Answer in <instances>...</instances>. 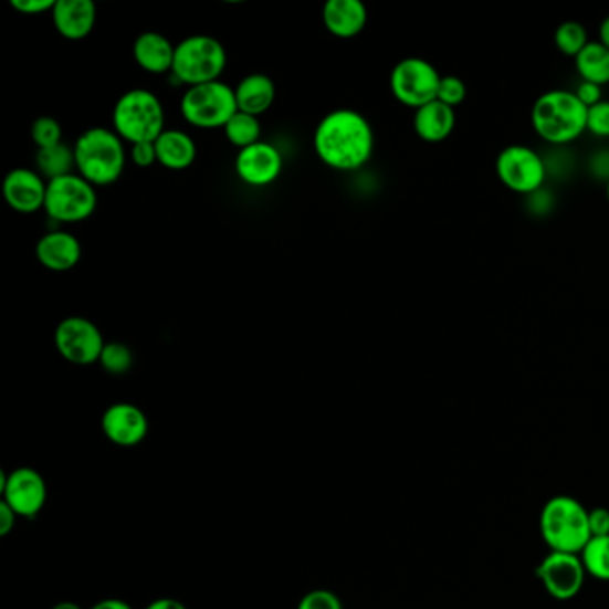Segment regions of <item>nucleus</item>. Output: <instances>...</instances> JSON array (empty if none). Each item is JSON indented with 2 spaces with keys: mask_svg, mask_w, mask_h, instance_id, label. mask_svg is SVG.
Returning <instances> with one entry per match:
<instances>
[{
  "mask_svg": "<svg viewBox=\"0 0 609 609\" xmlns=\"http://www.w3.org/2000/svg\"><path fill=\"white\" fill-rule=\"evenodd\" d=\"M313 145L322 164L338 172H354L372 158L376 138L370 122L361 113L336 109L322 118Z\"/></svg>",
  "mask_w": 609,
  "mask_h": 609,
  "instance_id": "nucleus-1",
  "label": "nucleus"
},
{
  "mask_svg": "<svg viewBox=\"0 0 609 609\" xmlns=\"http://www.w3.org/2000/svg\"><path fill=\"white\" fill-rule=\"evenodd\" d=\"M588 107L570 90H549L539 95L531 109V126L539 140L568 145L586 133Z\"/></svg>",
  "mask_w": 609,
  "mask_h": 609,
  "instance_id": "nucleus-2",
  "label": "nucleus"
},
{
  "mask_svg": "<svg viewBox=\"0 0 609 609\" xmlns=\"http://www.w3.org/2000/svg\"><path fill=\"white\" fill-rule=\"evenodd\" d=\"M75 172L90 185L109 187L117 182L126 168L124 140L113 129L92 127L75 140Z\"/></svg>",
  "mask_w": 609,
  "mask_h": 609,
  "instance_id": "nucleus-3",
  "label": "nucleus"
},
{
  "mask_svg": "<svg viewBox=\"0 0 609 609\" xmlns=\"http://www.w3.org/2000/svg\"><path fill=\"white\" fill-rule=\"evenodd\" d=\"M588 513L577 498L556 495L539 513V533L550 550L579 554L591 538Z\"/></svg>",
  "mask_w": 609,
  "mask_h": 609,
  "instance_id": "nucleus-4",
  "label": "nucleus"
},
{
  "mask_svg": "<svg viewBox=\"0 0 609 609\" xmlns=\"http://www.w3.org/2000/svg\"><path fill=\"white\" fill-rule=\"evenodd\" d=\"M113 130L130 145L156 141L165 130V109L149 90H129L113 107Z\"/></svg>",
  "mask_w": 609,
  "mask_h": 609,
  "instance_id": "nucleus-5",
  "label": "nucleus"
},
{
  "mask_svg": "<svg viewBox=\"0 0 609 609\" xmlns=\"http://www.w3.org/2000/svg\"><path fill=\"white\" fill-rule=\"evenodd\" d=\"M228 66V52L222 43L213 36L196 34L188 36L176 45L174 56V80L179 84L199 86V84L220 81V75Z\"/></svg>",
  "mask_w": 609,
  "mask_h": 609,
  "instance_id": "nucleus-6",
  "label": "nucleus"
},
{
  "mask_svg": "<svg viewBox=\"0 0 609 609\" xmlns=\"http://www.w3.org/2000/svg\"><path fill=\"white\" fill-rule=\"evenodd\" d=\"M238 113L234 88L222 81L191 86L181 98V115L199 129H223Z\"/></svg>",
  "mask_w": 609,
  "mask_h": 609,
  "instance_id": "nucleus-7",
  "label": "nucleus"
},
{
  "mask_svg": "<svg viewBox=\"0 0 609 609\" xmlns=\"http://www.w3.org/2000/svg\"><path fill=\"white\" fill-rule=\"evenodd\" d=\"M43 210L57 223H80L97 210V191L80 174L60 177L48 182Z\"/></svg>",
  "mask_w": 609,
  "mask_h": 609,
  "instance_id": "nucleus-8",
  "label": "nucleus"
},
{
  "mask_svg": "<svg viewBox=\"0 0 609 609\" xmlns=\"http://www.w3.org/2000/svg\"><path fill=\"white\" fill-rule=\"evenodd\" d=\"M440 81L442 75L433 63L423 57H406L391 71L390 90L397 103L417 112L437 101Z\"/></svg>",
  "mask_w": 609,
  "mask_h": 609,
  "instance_id": "nucleus-9",
  "label": "nucleus"
},
{
  "mask_svg": "<svg viewBox=\"0 0 609 609\" xmlns=\"http://www.w3.org/2000/svg\"><path fill=\"white\" fill-rule=\"evenodd\" d=\"M498 181L518 196H535L547 179L544 158L527 145H507L495 159Z\"/></svg>",
  "mask_w": 609,
  "mask_h": 609,
  "instance_id": "nucleus-10",
  "label": "nucleus"
},
{
  "mask_svg": "<svg viewBox=\"0 0 609 609\" xmlns=\"http://www.w3.org/2000/svg\"><path fill=\"white\" fill-rule=\"evenodd\" d=\"M54 344L65 361L86 367L98 364L106 342L94 322L84 317H69L57 324Z\"/></svg>",
  "mask_w": 609,
  "mask_h": 609,
  "instance_id": "nucleus-11",
  "label": "nucleus"
},
{
  "mask_svg": "<svg viewBox=\"0 0 609 609\" xmlns=\"http://www.w3.org/2000/svg\"><path fill=\"white\" fill-rule=\"evenodd\" d=\"M0 490L4 495L2 503L29 521L40 515L48 503V483L43 475L31 466H20L11 470L10 474L2 472Z\"/></svg>",
  "mask_w": 609,
  "mask_h": 609,
  "instance_id": "nucleus-12",
  "label": "nucleus"
},
{
  "mask_svg": "<svg viewBox=\"0 0 609 609\" xmlns=\"http://www.w3.org/2000/svg\"><path fill=\"white\" fill-rule=\"evenodd\" d=\"M585 565L581 556L574 553H556L550 550L538 567V577L545 591L556 600H570L579 596L586 581Z\"/></svg>",
  "mask_w": 609,
  "mask_h": 609,
  "instance_id": "nucleus-13",
  "label": "nucleus"
},
{
  "mask_svg": "<svg viewBox=\"0 0 609 609\" xmlns=\"http://www.w3.org/2000/svg\"><path fill=\"white\" fill-rule=\"evenodd\" d=\"M234 172L249 187H269L283 172V156L274 145L258 141L246 149L238 150Z\"/></svg>",
  "mask_w": 609,
  "mask_h": 609,
  "instance_id": "nucleus-14",
  "label": "nucleus"
},
{
  "mask_svg": "<svg viewBox=\"0 0 609 609\" xmlns=\"http://www.w3.org/2000/svg\"><path fill=\"white\" fill-rule=\"evenodd\" d=\"M2 196L17 213H36L45 206L48 181L31 168H13L2 181Z\"/></svg>",
  "mask_w": 609,
  "mask_h": 609,
  "instance_id": "nucleus-15",
  "label": "nucleus"
},
{
  "mask_svg": "<svg viewBox=\"0 0 609 609\" xmlns=\"http://www.w3.org/2000/svg\"><path fill=\"white\" fill-rule=\"evenodd\" d=\"M104 437L118 447H135L149 434V419L144 410L129 402L112 405L101 419Z\"/></svg>",
  "mask_w": 609,
  "mask_h": 609,
  "instance_id": "nucleus-16",
  "label": "nucleus"
},
{
  "mask_svg": "<svg viewBox=\"0 0 609 609\" xmlns=\"http://www.w3.org/2000/svg\"><path fill=\"white\" fill-rule=\"evenodd\" d=\"M57 33L71 42L90 36L97 22V8L92 0H56L51 13Z\"/></svg>",
  "mask_w": 609,
  "mask_h": 609,
  "instance_id": "nucleus-17",
  "label": "nucleus"
},
{
  "mask_svg": "<svg viewBox=\"0 0 609 609\" xmlns=\"http://www.w3.org/2000/svg\"><path fill=\"white\" fill-rule=\"evenodd\" d=\"M34 252L38 263L52 272H69L77 266L83 256L80 240L66 231L43 234Z\"/></svg>",
  "mask_w": 609,
  "mask_h": 609,
  "instance_id": "nucleus-18",
  "label": "nucleus"
},
{
  "mask_svg": "<svg viewBox=\"0 0 609 609\" xmlns=\"http://www.w3.org/2000/svg\"><path fill=\"white\" fill-rule=\"evenodd\" d=\"M322 22L327 33L342 40H350L364 33L368 11L359 0H329L322 10Z\"/></svg>",
  "mask_w": 609,
  "mask_h": 609,
  "instance_id": "nucleus-19",
  "label": "nucleus"
},
{
  "mask_svg": "<svg viewBox=\"0 0 609 609\" xmlns=\"http://www.w3.org/2000/svg\"><path fill=\"white\" fill-rule=\"evenodd\" d=\"M133 56L141 71L149 74H170L176 56V45L167 36L159 33L140 34L133 45Z\"/></svg>",
  "mask_w": 609,
  "mask_h": 609,
  "instance_id": "nucleus-20",
  "label": "nucleus"
},
{
  "mask_svg": "<svg viewBox=\"0 0 609 609\" xmlns=\"http://www.w3.org/2000/svg\"><path fill=\"white\" fill-rule=\"evenodd\" d=\"M456 127V112L440 101L426 104L414 112L413 129L420 140L440 144L452 135Z\"/></svg>",
  "mask_w": 609,
  "mask_h": 609,
  "instance_id": "nucleus-21",
  "label": "nucleus"
},
{
  "mask_svg": "<svg viewBox=\"0 0 609 609\" xmlns=\"http://www.w3.org/2000/svg\"><path fill=\"white\" fill-rule=\"evenodd\" d=\"M238 112L260 117L269 112L275 101V84L265 74H251L243 77L234 88Z\"/></svg>",
  "mask_w": 609,
  "mask_h": 609,
  "instance_id": "nucleus-22",
  "label": "nucleus"
},
{
  "mask_svg": "<svg viewBox=\"0 0 609 609\" xmlns=\"http://www.w3.org/2000/svg\"><path fill=\"white\" fill-rule=\"evenodd\" d=\"M156 144L158 164L168 170H187L197 159V145L188 133L165 129Z\"/></svg>",
  "mask_w": 609,
  "mask_h": 609,
  "instance_id": "nucleus-23",
  "label": "nucleus"
},
{
  "mask_svg": "<svg viewBox=\"0 0 609 609\" xmlns=\"http://www.w3.org/2000/svg\"><path fill=\"white\" fill-rule=\"evenodd\" d=\"M574 61L581 81L599 84V86L609 84V51L599 40L588 43Z\"/></svg>",
  "mask_w": 609,
  "mask_h": 609,
  "instance_id": "nucleus-24",
  "label": "nucleus"
},
{
  "mask_svg": "<svg viewBox=\"0 0 609 609\" xmlns=\"http://www.w3.org/2000/svg\"><path fill=\"white\" fill-rule=\"evenodd\" d=\"M36 172L40 174L43 179H48V182L60 179V177L75 174L74 147H69L66 144H60L56 145V147L38 150Z\"/></svg>",
  "mask_w": 609,
  "mask_h": 609,
  "instance_id": "nucleus-25",
  "label": "nucleus"
},
{
  "mask_svg": "<svg viewBox=\"0 0 609 609\" xmlns=\"http://www.w3.org/2000/svg\"><path fill=\"white\" fill-rule=\"evenodd\" d=\"M579 556L588 576L609 581V535L591 536Z\"/></svg>",
  "mask_w": 609,
  "mask_h": 609,
  "instance_id": "nucleus-26",
  "label": "nucleus"
},
{
  "mask_svg": "<svg viewBox=\"0 0 609 609\" xmlns=\"http://www.w3.org/2000/svg\"><path fill=\"white\" fill-rule=\"evenodd\" d=\"M229 144H233L238 150L246 149L251 145L261 141V122L258 117L238 112L228 126L223 127Z\"/></svg>",
  "mask_w": 609,
  "mask_h": 609,
  "instance_id": "nucleus-27",
  "label": "nucleus"
},
{
  "mask_svg": "<svg viewBox=\"0 0 609 609\" xmlns=\"http://www.w3.org/2000/svg\"><path fill=\"white\" fill-rule=\"evenodd\" d=\"M554 43H556V48L563 56L576 60L581 54L582 49L590 43V40H588L585 25L579 24L576 20H568V22H563L556 29Z\"/></svg>",
  "mask_w": 609,
  "mask_h": 609,
  "instance_id": "nucleus-28",
  "label": "nucleus"
},
{
  "mask_svg": "<svg viewBox=\"0 0 609 609\" xmlns=\"http://www.w3.org/2000/svg\"><path fill=\"white\" fill-rule=\"evenodd\" d=\"M133 350L122 342H106L98 364L112 376H124L133 368Z\"/></svg>",
  "mask_w": 609,
  "mask_h": 609,
  "instance_id": "nucleus-29",
  "label": "nucleus"
},
{
  "mask_svg": "<svg viewBox=\"0 0 609 609\" xmlns=\"http://www.w3.org/2000/svg\"><path fill=\"white\" fill-rule=\"evenodd\" d=\"M31 138H33L38 150L49 149V147L63 144V129H61V124L56 118L40 117L34 120L33 127H31Z\"/></svg>",
  "mask_w": 609,
  "mask_h": 609,
  "instance_id": "nucleus-30",
  "label": "nucleus"
},
{
  "mask_svg": "<svg viewBox=\"0 0 609 609\" xmlns=\"http://www.w3.org/2000/svg\"><path fill=\"white\" fill-rule=\"evenodd\" d=\"M465 81L460 80L456 75H442L440 88H438L437 101L445 104V106L452 107V109H456L458 106L465 103Z\"/></svg>",
  "mask_w": 609,
  "mask_h": 609,
  "instance_id": "nucleus-31",
  "label": "nucleus"
},
{
  "mask_svg": "<svg viewBox=\"0 0 609 609\" xmlns=\"http://www.w3.org/2000/svg\"><path fill=\"white\" fill-rule=\"evenodd\" d=\"M586 133L597 138H609V101H600L596 106L588 107Z\"/></svg>",
  "mask_w": 609,
  "mask_h": 609,
  "instance_id": "nucleus-32",
  "label": "nucleus"
},
{
  "mask_svg": "<svg viewBox=\"0 0 609 609\" xmlns=\"http://www.w3.org/2000/svg\"><path fill=\"white\" fill-rule=\"evenodd\" d=\"M297 609H344V605L330 590H312L298 600Z\"/></svg>",
  "mask_w": 609,
  "mask_h": 609,
  "instance_id": "nucleus-33",
  "label": "nucleus"
},
{
  "mask_svg": "<svg viewBox=\"0 0 609 609\" xmlns=\"http://www.w3.org/2000/svg\"><path fill=\"white\" fill-rule=\"evenodd\" d=\"M130 161L136 167L147 168L158 164V153L154 141H144V144L130 145Z\"/></svg>",
  "mask_w": 609,
  "mask_h": 609,
  "instance_id": "nucleus-34",
  "label": "nucleus"
},
{
  "mask_svg": "<svg viewBox=\"0 0 609 609\" xmlns=\"http://www.w3.org/2000/svg\"><path fill=\"white\" fill-rule=\"evenodd\" d=\"M56 0H11V8L22 14L52 13Z\"/></svg>",
  "mask_w": 609,
  "mask_h": 609,
  "instance_id": "nucleus-35",
  "label": "nucleus"
},
{
  "mask_svg": "<svg viewBox=\"0 0 609 609\" xmlns=\"http://www.w3.org/2000/svg\"><path fill=\"white\" fill-rule=\"evenodd\" d=\"M574 94L577 95V98H579L586 107L596 106L600 101H605V97H602V86L588 83V81H581V83L577 84Z\"/></svg>",
  "mask_w": 609,
  "mask_h": 609,
  "instance_id": "nucleus-36",
  "label": "nucleus"
},
{
  "mask_svg": "<svg viewBox=\"0 0 609 609\" xmlns=\"http://www.w3.org/2000/svg\"><path fill=\"white\" fill-rule=\"evenodd\" d=\"M588 522H590L591 536L609 535V510H606V507L590 510Z\"/></svg>",
  "mask_w": 609,
  "mask_h": 609,
  "instance_id": "nucleus-37",
  "label": "nucleus"
},
{
  "mask_svg": "<svg viewBox=\"0 0 609 609\" xmlns=\"http://www.w3.org/2000/svg\"><path fill=\"white\" fill-rule=\"evenodd\" d=\"M17 518H19V515L8 504L0 503V536L10 535L17 526Z\"/></svg>",
  "mask_w": 609,
  "mask_h": 609,
  "instance_id": "nucleus-38",
  "label": "nucleus"
},
{
  "mask_svg": "<svg viewBox=\"0 0 609 609\" xmlns=\"http://www.w3.org/2000/svg\"><path fill=\"white\" fill-rule=\"evenodd\" d=\"M145 609H188L182 605L181 600L170 599V597H164V599H156L150 602Z\"/></svg>",
  "mask_w": 609,
  "mask_h": 609,
  "instance_id": "nucleus-39",
  "label": "nucleus"
},
{
  "mask_svg": "<svg viewBox=\"0 0 609 609\" xmlns=\"http://www.w3.org/2000/svg\"><path fill=\"white\" fill-rule=\"evenodd\" d=\"M90 609H133L130 605H127L126 600L120 599H104L97 605L92 606Z\"/></svg>",
  "mask_w": 609,
  "mask_h": 609,
  "instance_id": "nucleus-40",
  "label": "nucleus"
},
{
  "mask_svg": "<svg viewBox=\"0 0 609 609\" xmlns=\"http://www.w3.org/2000/svg\"><path fill=\"white\" fill-rule=\"evenodd\" d=\"M599 42L609 51V17H606V19L600 22Z\"/></svg>",
  "mask_w": 609,
  "mask_h": 609,
  "instance_id": "nucleus-41",
  "label": "nucleus"
},
{
  "mask_svg": "<svg viewBox=\"0 0 609 609\" xmlns=\"http://www.w3.org/2000/svg\"><path fill=\"white\" fill-rule=\"evenodd\" d=\"M52 609H83L80 605L75 602H60V605L54 606Z\"/></svg>",
  "mask_w": 609,
  "mask_h": 609,
  "instance_id": "nucleus-42",
  "label": "nucleus"
},
{
  "mask_svg": "<svg viewBox=\"0 0 609 609\" xmlns=\"http://www.w3.org/2000/svg\"><path fill=\"white\" fill-rule=\"evenodd\" d=\"M606 197H608V202H609V179H608V185H606Z\"/></svg>",
  "mask_w": 609,
  "mask_h": 609,
  "instance_id": "nucleus-43",
  "label": "nucleus"
}]
</instances>
